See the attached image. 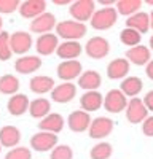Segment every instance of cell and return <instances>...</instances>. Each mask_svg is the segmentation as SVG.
<instances>
[{
	"mask_svg": "<svg viewBox=\"0 0 153 159\" xmlns=\"http://www.w3.org/2000/svg\"><path fill=\"white\" fill-rule=\"evenodd\" d=\"M56 35L64 38L66 42H78L86 35V25L76 21H62L56 24Z\"/></svg>",
	"mask_w": 153,
	"mask_h": 159,
	"instance_id": "1",
	"label": "cell"
},
{
	"mask_svg": "<svg viewBox=\"0 0 153 159\" xmlns=\"http://www.w3.org/2000/svg\"><path fill=\"white\" fill-rule=\"evenodd\" d=\"M117 19H118V13L113 7L100 8L94 11V15L91 18V27L96 30H109L110 27L115 25Z\"/></svg>",
	"mask_w": 153,
	"mask_h": 159,
	"instance_id": "2",
	"label": "cell"
},
{
	"mask_svg": "<svg viewBox=\"0 0 153 159\" xmlns=\"http://www.w3.org/2000/svg\"><path fill=\"white\" fill-rule=\"evenodd\" d=\"M94 11H96V3L93 0H76V2L70 3L69 8V13L73 18V21L83 22V24L86 21H91Z\"/></svg>",
	"mask_w": 153,
	"mask_h": 159,
	"instance_id": "3",
	"label": "cell"
},
{
	"mask_svg": "<svg viewBox=\"0 0 153 159\" xmlns=\"http://www.w3.org/2000/svg\"><path fill=\"white\" fill-rule=\"evenodd\" d=\"M147 116H148V110H147V107L144 105L142 99L132 97L129 102H128V105H126V119L131 124L144 123Z\"/></svg>",
	"mask_w": 153,
	"mask_h": 159,
	"instance_id": "4",
	"label": "cell"
},
{
	"mask_svg": "<svg viewBox=\"0 0 153 159\" xmlns=\"http://www.w3.org/2000/svg\"><path fill=\"white\" fill-rule=\"evenodd\" d=\"M85 51L91 59H104L110 51V43L104 37H93L86 42Z\"/></svg>",
	"mask_w": 153,
	"mask_h": 159,
	"instance_id": "5",
	"label": "cell"
},
{
	"mask_svg": "<svg viewBox=\"0 0 153 159\" xmlns=\"http://www.w3.org/2000/svg\"><path fill=\"white\" fill-rule=\"evenodd\" d=\"M104 108L109 113H120L123 110H126V105H128V99L126 96L120 89H110L105 97H104Z\"/></svg>",
	"mask_w": 153,
	"mask_h": 159,
	"instance_id": "6",
	"label": "cell"
},
{
	"mask_svg": "<svg viewBox=\"0 0 153 159\" xmlns=\"http://www.w3.org/2000/svg\"><path fill=\"white\" fill-rule=\"evenodd\" d=\"M113 121L107 116H99V118H94L91 124H89V137L91 139H104V137H109L113 130Z\"/></svg>",
	"mask_w": 153,
	"mask_h": 159,
	"instance_id": "7",
	"label": "cell"
},
{
	"mask_svg": "<svg viewBox=\"0 0 153 159\" xmlns=\"http://www.w3.org/2000/svg\"><path fill=\"white\" fill-rule=\"evenodd\" d=\"M32 43H34L32 35L24 30H18L10 35V48H11V52H15V54L24 56L32 48Z\"/></svg>",
	"mask_w": 153,
	"mask_h": 159,
	"instance_id": "8",
	"label": "cell"
},
{
	"mask_svg": "<svg viewBox=\"0 0 153 159\" xmlns=\"http://www.w3.org/2000/svg\"><path fill=\"white\" fill-rule=\"evenodd\" d=\"M58 145V137L56 134L51 132H45V130H38L37 134H34L30 137V147L35 151H48L53 150Z\"/></svg>",
	"mask_w": 153,
	"mask_h": 159,
	"instance_id": "9",
	"label": "cell"
},
{
	"mask_svg": "<svg viewBox=\"0 0 153 159\" xmlns=\"http://www.w3.org/2000/svg\"><path fill=\"white\" fill-rule=\"evenodd\" d=\"M56 18L53 13H48L45 11L43 15H40L38 18L32 19L30 22V32L38 34V35H43V34H51L53 27H56Z\"/></svg>",
	"mask_w": 153,
	"mask_h": 159,
	"instance_id": "10",
	"label": "cell"
},
{
	"mask_svg": "<svg viewBox=\"0 0 153 159\" xmlns=\"http://www.w3.org/2000/svg\"><path fill=\"white\" fill-rule=\"evenodd\" d=\"M46 10V2L45 0H26L19 5V15L26 19H35L40 15H43Z\"/></svg>",
	"mask_w": 153,
	"mask_h": 159,
	"instance_id": "11",
	"label": "cell"
},
{
	"mask_svg": "<svg viewBox=\"0 0 153 159\" xmlns=\"http://www.w3.org/2000/svg\"><path fill=\"white\" fill-rule=\"evenodd\" d=\"M89 124H91V116L89 113L78 110V111H72L67 118V126L72 132H76V134H81V132L89 129Z\"/></svg>",
	"mask_w": 153,
	"mask_h": 159,
	"instance_id": "12",
	"label": "cell"
},
{
	"mask_svg": "<svg viewBox=\"0 0 153 159\" xmlns=\"http://www.w3.org/2000/svg\"><path fill=\"white\" fill-rule=\"evenodd\" d=\"M76 96V86L73 83L64 81L59 86H54V89L51 91V99L56 103H69L72 99Z\"/></svg>",
	"mask_w": 153,
	"mask_h": 159,
	"instance_id": "13",
	"label": "cell"
},
{
	"mask_svg": "<svg viewBox=\"0 0 153 159\" xmlns=\"http://www.w3.org/2000/svg\"><path fill=\"white\" fill-rule=\"evenodd\" d=\"M58 76L62 81H72V80L78 78L81 75V64L78 61H62L58 65Z\"/></svg>",
	"mask_w": 153,
	"mask_h": 159,
	"instance_id": "14",
	"label": "cell"
},
{
	"mask_svg": "<svg viewBox=\"0 0 153 159\" xmlns=\"http://www.w3.org/2000/svg\"><path fill=\"white\" fill-rule=\"evenodd\" d=\"M59 42H58V35L56 34H43L38 35L37 42H35V49L40 56H49L58 49Z\"/></svg>",
	"mask_w": 153,
	"mask_h": 159,
	"instance_id": "15",
	"label": "cell"
},
{
	"mask_svg": "<svg viewBox=\"0 0 153 159\" xmlns=\"http://www.w3.org/2000/svg\"><path fill=\"white\" fill-rule=\"evenodd\" d=\"M124 59L128 62H132L134 65H147L151 61V51H150V48H147L144 45H137L126 51Z\"/></svg>",
	"mask_w": 153,
	"mask_h": 159,
	"instance_id": "16",
	"label": "cell"
},
{
	"mask_svg": "<svg viewBox=\"0 0 153 159\" xmlns=\"http://www.w3.org/2000/svg\"><path fill=\"white\" fill-rule=\"evenodd\" d=\"M64 124H66V121H64L62 115H59V113H49L43 119H40V123H38V129L45 130V132H51V134H59V132L64 129Z\"/></svg>",
	"mask_w": 153,
	"mask_h": 159,
	"instance_id": "17",
	"label": "cell"
},
{
	"mask_svg": "<svg viewBox=\"0 0 153 159\" xmlns=\"http://www.w3.org/2000/svg\"><path fill=\"white\" fill-rule=\"evenodd\" d=\"M102 103H104V96L99 91H86L80 97V105H81L83 111L86 113L99 110L102 107Z\"/></svg>",
	"mask_w": 153,
	"mask_h": 159,
	"instance_id": "18",
	"label": "cell"
},
{
	"mask_svg": "<svg viewBox=\"0 0 153 159\" xmlns=\"http://www.w3.org/2000/svg\"><path fill=\"white\" fill-rule=\"evenodd\" d=\"M42 67V59L38 56H21L15 62V70L21 75L34 73Z\"/></svg>",
	"mask_w": 153,
	"mask_h": 159,
	"instance_id": "19",
	"label": "cell"
},
{
	"mask_svg": "<svg viewBox=\"0 0 153 159\" xmlns=\"http://www.w3.org/2000/svg\"><path fill=\"white\" fill-rule=\"evenodd\" d=\"M126 27L139 32L140 35L147 34L150 30V16L144 11H139V13H136V15H132L126 19Z\"/></svg>",
	"mask_w": 153,
	"mask_h": 159,
	"instance_id": "20",
	"label": "cell"
},
{
	"mask_svg": "<svg viewBox=\"0 0 153 159\" xmlns=\"http://www.w3.org/2000/svg\"><path fill=\"white\" fill-rule=\"evenodd\" d=\"M128 73H129V62L124 57L113 59L107 65V76L110 80H121V78L124 80Z\"/></svg>",
	"mask_w": 153,
	"mask_h": 159,
	"instance_id": "21",
	"label": "cell"
},
{
	"mask_svg": "<svg viewBox=\"0 0 153 159\" xmlns=\"http://www.w3.org/2000/svg\"><path fill=\"white\" fill-rule=\"evenodd\" d=\"M81 51H83V46L78 42H64L58 46L56 54L64 61H75L81 54Z\"/></svg>",
	"mask_w": 153,
	"mask_h": 159,
	"instance_id": "22",
	"label": "cell"
},
{
	"mask_svg": "<svg viewBox=\"0 0 153 159\" xmlns=\"http://www.w3.org/2000/svg\"><path fill=\"white\" fill-rule=\"evenodd\" d=\"M21 140V132L15 126H3L0 129V145L5 148H16Z\"/></svg>",
	"mask_w": 153,
	"mask_h": 159,
	"instance_id": "23",
	"label": "cell"
},
{
	"mask_svg": "<svg viewBox=\"0 0 153 159\" xmlns=\"http://www.w3.org/2000/svg\"><path fill=\"white\" fill-rule=\"evenodd\" d=\"M29 88L35 94H46V92L54 89V80L46 75H37L30 78Z\"/></svg>",
	"mask_w": 153,
	"mask_h": 159,
	"instance_id": "24",
	"label": "cell"
},
{
	"mask_svg": "<svg viewBox=\"0 0 153 159\" xmlns=\"http://www.w3.org/2000/svg\"><path fill=\"white\" fill-rule=\"evenodd\" d=\"M7 108L10 111V115L13 116H21L26 111L29 110V99L26 94H15L11 96L8 103H7Z\"/></svg>",
	"mask_w": 153,
	"mask_h": 159,
	"instance_id": "25",
	"label": "cell"
},
{
	"mask_svg": "<svg viewBox=\"0 0 153 159\" xmlns=\"http://www.w3.org/2000/svg\"><path fill=\"white\" fill-rule=\"evenodd\" d=\"M100 83H102V78L96 70L81 72V75L78 76V86L85 91H97Z\"/></svg>",
	"mask_w": 153,
	"mask_h": 159,
	"instance_id": "26",
	"label": "cell"
},
{
	"mask_svg": "<svg viewBox=\"0 0 153 159\" xmlns=\"http://www.w3.org/2000/svg\"><path fill=\"white\" fill-rule=\"evenodd\" d=\"M144 88V83L139 76H126L123 81H121V86H120V91L126 97H136L140 91Z\"/></svg>",
	"mask_w": 153,
	"mask_h": 159,
	"instance_id": "27",
	"label": "cell"
},
{
	"mask_svg": "<svg viewBox=\"0 0 153 159\" xmlns=\"http://www.w3.org/2000/svg\"><path fill=\"white\" fill-rule=\"evenodd\" d=\"M51 111V102L48 99H35L29 102V113L32 118L43 119Z\"/></svg>",
	"mask_w": 153,
	"mask_h": 159,
	"instance_id": "28",
	"label": "cell"
},
{
	"mask_svg": "<svg viewBox=\"0 0 153 159\" xmlns=\"http://www.w3.org/2000/svg\"><path fill=\"white\" fill-rule=\"evenodd\" d=\"M19 89V80L15 75H2L0 76V94L15 96Z\"/></svg>",
	"mask_w": 153,
	"mask_h": 159,
	"instance_id": "29",
	"label": "cell"
},
{
	"mask_svg": "<svg viewBox=\"0 0 153 159\" xmlns=\"http://www.w3.org/2000/svg\"><path fill=\"white\" fill-rule=\"evenodd\" d=\"M140 7H142V2L140 0H118L117 2V13L123 16H132L136 13H139Z\"/></svg>",
	"mask_w": 153,
	"mask_h": 159,
	"instance_id": "30",
	"label": "cell"
},
{
	"mask_svg": "<svg viewBox=\"0 0 153 159\" xmlns=\"http://www.w3.org/2000/svg\"><path fill=\"white\" fill-rule=\"evenodd\" d=\"M140 38H142V35H140L139 32L129 29V27H126L120 32V40H121V43L124 46H129V48H134L137 45H140Z\"/></svg>",
	"mask_w": 153,
	"mask_h": 159,
	"instance_id": "31",
	"label": "cell"
},
{
	"mask_svg": "<svg viewBox=\"0 0 153 159\" xmlns=\"http://www.w3.org/2000/svg\"><path fill=\"white\" fill-rule=\"evenodd\" d=\"M113 150H112V145L107 143V142H100L97 145H94V147L91 148V151H89V157L91 159H109L112 156Z\"/></svg>",
	"mask_w": 153,
	"mask_h": 159,
	"instance_id": "32",
	"label": "cell"
},
{
	"mask_svg": "<svg viewBox=\"0 0 153 159\" xmlns=\"http://www.w3.org/2000/svg\"><path fill=\"white\" fill-rule=\"evenodd\" d=\"M13 56L10 48V34L2 30L0 32V61H8Z\"/></svg>",
	"mask_w": 153,
	"mask_h": 159,
	"instance_id": "33",
	"label": "cell"
},
{
	"mask_svg": "<svg viewBox=\"0 0 153 159\" xmlns=\"http://www.w3.org/2000/svg\"><path fill=\"white\" fill-rule=\"evenodd\" d=\"M51 159H73V151L69 145H56L51 150Z\"/></svg>",
	"mask_w": 153,
	"mask_h": 159,
	"instance_id": "34",
	"label": "cell"
},
{
	"mask_svg": "<svg viewBox=\"0 0 153 159\" xmlns=\"http://www.w3.org/2000/svg\"><path fill=\"white\" fill-rule=\"evenodd\" d=\"M5 159H32V153L26 147H16L5 154Z\"/></svg>",
	"mask_w": 153,
	"mask_h": 159,
	"instance_id": "35",
	"label": "cell"
},
{
	"mask_svg": "<svg viewBox=\"0 0 153 159\" xmlns=\"http://www.w3.org/2000/svg\"><path fill=\"white\" fill-rule=\"evenodd\" d=\"M19 5H21L19 0H0V13L10 15V13L19 10Z\"/></svg>",
	"mask_w": 153,
	"mask_h": 159,
	"instance_id": "36",
	"label": "cell"
},
{
	"mask_svg": "<svg viewBox=\"0 0 153 159\" xmlns=\"http://www.w3.org/2000/svg\"><path fill=\"white\" fill-rule=\"evenodd\" d=\"M142 132L147 137H153V116H147L142 123Z\"/></svg>",
	"mask_w": 153,
	"mask_h": 159,
	"instance_id": "37",
	"label": "cell"
},
{
	"mask_svg": "<svg viewBox=\"0 0 153 159\" xmlns=\"http://www.w3.org/2000/svg\"><path fill=\"white\" fill-rule=\"evenodd\" d=\"M142 102H144V105L147 107V110H148V111H153V89L147 92Z\"/></svg>",
	"mask_w": 153,
	"mask_h": 159,
	"instance_id": "38",
	"label": "cell"
},
{
	"mask_svg": "<svg viewBox=\"0 0 153 159\" xmlns=\"http://www.w3.org/2000/svg\"><path fill=\"white\" fill-rule=\"evenodd\" d=\"M145 73H147V76H148L150 80H153V61H150V62L147 64V67H145Z\"/></svg>",
	"mask_w": 153,
	"mask_h": 159,
	"instance_id": "39",
	"label": "cell"
},
{
	"mask_svg": "<svg viewBox=\"0 0 153 159\" xmlns=\"http://www.w3.org/2000/svg\"><path fill=\"white\" fill-rule=\"evenodd\" d=\"M70 0H54V5H70Z\"/></svg>",
	"mask_w": 153,
	"mask_h": 159,
	"instance_id": "40",
	"label": "cell"
},
{
	"mask_svg": "<svg viewBox=\"0 0 153 159\" xmlns=\"http://www.w3.org/2000/svg\"><path fill=\"white\" fill-rule=\"evenodd\" d=\"M150 29H153V10H151V13H150Z\"/></svg>",
	"mask_w": 153,
	"mask_h": 159,
	"instance_id": "41",
	"label": "cell"
},
{
	"mask_svg": "<svg viewBox=\"0 0 153 159\" xmlns=\"http://www.w3.org/2000/svg\"><path fill=\"white\" fill-rule=\"evenodd\" d=\"M150 48H151V49H153V35H151V37H150Z\"/></svg>",
	"mask_w": 153,
	"mask_h": 159,
	"instance_id": "42",
	"label": "cell"
},
{
	"mask_svg": "<svg viewBox=\"0 0 153 159\" xmlns=\"http://www.w3.org/2000/svg\"><path fill=\"white\" fill-rule=\"evenodd\" d=\"M145 3H147V5H151V7H153V0H147Z\"/></svg>",
	"mask_w": 153,
	"mask_h": 159,
	"instance_id": "43",
	"label": "cell"
},
{
	"mask_svg": "<svg viewBox=\"0 0 153 159\" xmlns=\"http://www.w3.org/2000/svg\"><path fill=\"white\" fill-rule=\"evenodd\" d=\"M2 24H3V21H2V16H0V30H2Z\"/></svg>",
	"mask_w": 153,
	"mask_h": 159,
	"instance_id": "44",
	"label": "cell"
},
{
	"mask_svg": "<svg viewBox=\"0 0 153 159\" xmlns=\"http://www.w3.org/2000/svg\"><path fill=\"white\" fill-rule=\"evenodd\" d=\"M0 150H2V145H0Z\"/></svg>",
	"mask_w": 153,
	"mask_h": 159,
	"instance_id": "45",
	"label": "cell"
}]
</instances>
